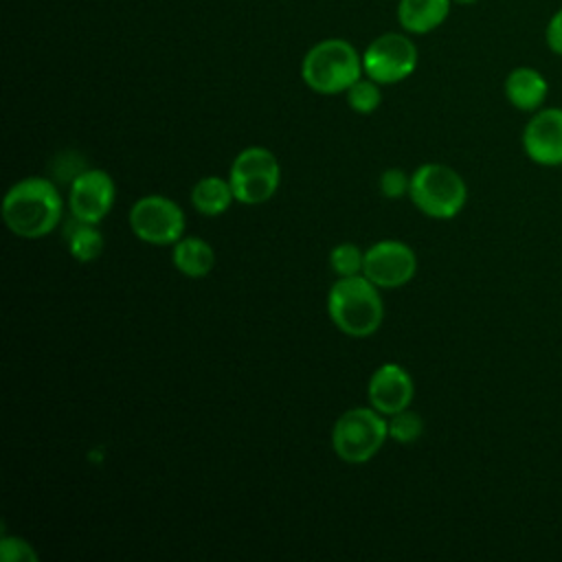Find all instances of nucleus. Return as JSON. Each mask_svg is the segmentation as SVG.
I'll use <instances>...</instances> for the list:
<instances>
[{
  "instance_id": "19",
  "label": "nucleus",
  "mask_w": 562,
  "mask_h": 562,
  "mask_svg": "<svg viewBox=\"0 0 562 562\" xmlns=\"http://www.w3.org/2000/svg\"><path fill=\"white\" fill-rule=\"evenodd\" d=\"M424 432V419L419 413L404 408L395 415H389V437L397 443H413Z\"/></svg>"
},
{
  "instance_id": "2",
  "label": "nucleus",
  "mask_w": 562,
  "mask_h": 562,
  "mask_svg": "<svg viewBox=\"0 0 562 562\" xmlns=\"http://www.w3.org/2000/svg\"><path fill=\"white\" fill-rule=\"evenodd\" d=\"M327 314L331 323L351 338H367L375 334L384 318V305L364 274L338 277L327 292Z\"/></svg>"
},
{
  "instance_id": "13",
  "label": "nucleus",
  "mask_w": 562,
  "mask_h": 562,
  "mask_svg": "<svg viewBox=\"0 0 562 562\" xmlns=\"http://www.w3.org/2000/svg\"><path fill=\"white\" fill-rule=\"evenodd\" d=\"M549 94L544 75L531 66H518L505 77V97L520 112H536Z\"/></svg>"
},
{
  "instance_id": "5",
  "label": "nucleus",
  "mask_w": 562,
  "mask_h": 562,
  "mask_svg": "<svg viewBox=\"0 0 562 562\" xmlns=\"http://www.w3.org/2000/svg\"><path fill=\"white\" fill-rule=\"evenodd\" d=\"M389 435V422L373 406L345 411L331 428V448L345 463H367L375 457Z\"/></svg>"
},
{
  "instance_id": "20",
  "label": "nucleus",
  "mask_w": 562,
  "mask_h": 562,
  "mask_svg": "<svg viewBox=\"0 0 562 562\" xmlns=\"http://www.w3.org/2000/svg\"><path fill=\"white\" fill-rule=\"evenodd\" d=\"M362 263H364V252L356 244L342 241V244L334 246V250L329 252V268L338 277L362 274Z\"/></svg>"
},
{
  "instance_id": "18",
  "label": "nucleus",
  "mask_w": 562,
  "mask_h": 562,
  "mask_svg": "<svg viewBox=\"0 0 562 562\" xmlns=\"http://www.w3.org/2000/svg\"><path fill=\"white\" fill-rule=\"evenodd\" d=\"M347 103L353 112L358 114H371L380 108L382 103V92H380V83L373 81L371 77L367 79H358L349 90H347Z\"/></svg>"
},
{
  "instance_id": "3",
  "label": "nucleus",
  "mask_w": 562,
  "mask_h": 562,
  "mask_svg": "<svg viewBox=\"0 0 562 562\" xmlns=\"http://www.w3.org/2000/svg\"><path fill=\"white\" fill-rule=\"evenodd\" d=\"M362 57L347 40H323L314 44L301 64L303 81L318 94L347 92L362 77Z\"/></svg>"
},
{
  "instance_id": "6",
  "label": "nucleus",
  "mask_w": 562,
  "mask_h": 562,
  "mask_svg": "<svg viewBox=\"0 0 562 562\" xmlns=\"http://www.w3.org/2000/svg\"><path fill=\"white\" fill-rule=\"evenodd\" d=\"M281 180V165L277 156L266 147L241 149L228 171V182L233 187L235 200L241 204H263L268 202Z\"/></svg>"
},
{
  "instance_id": "16",
  "label": "nucleus",
  "mask_w": 562,
  "mask_h": 562,
  "mask_svg": "<svg viewBox=\"0 0 562 562\" xmlns=\"http://www.w3.org/2000/svg\"><path fill=\"white\" fill-rule=\"evenodd\" d=\"M233 200H235V193L231 182L220 176H204L191 189L193 209L209 217H215L228 211Z\"/></svg>"
},
{
  "instance_id": "15",
  "label": "nucleus",
  "mask_w": 562,
  "mask_h": 562,
  "mask_svg": "<svg viewBox=\"0 0 562 562\" xmlns=\"http://www.w3.org/2000/svg\"><path fill=\"white\" fill-rule=\"evenodd\" d=\"M171 261L178 272L191 279L206 277L215 266V250L202 237H180L173 244Z\"/></svg>"
},
{
  "instance_id": "14",
  "label": "nucleus",
  "mask_w": 562,
  "mask_h": 562,
  "mask_svg": "<svg viewBox=\"0 0 562 562\" xmlns=\"http://www.w3.org/2000/svg\"><path fill=\"white\" fill-rule=\"evenodd\" d=\"M452 0H400L397 20L408 33H430L443 24Z\"/></svg>"
},
{
  "instance_id": "17",
  "label": "nucleus",
  "mask_w": 562,
  "mask_h": 562,
  "mask_svg": "<svg viewBox=\"0 0 562 562\" xmlns=\"http://www.w3.org/2000/svg\"><path fill=\"white\" fill-rule=\"evenodd\" d=\"M66 239L70 255L81 263L94 261L103 252V235L97 228V224L79 222L72 217V224H68L66 231Z\"/></svg>"
},
{
  "instance_id": "1",
  "label": "nucleus",
  "mask_w": 562,
  "mask_h": 562,
  "mask_svg": "<svg viewBox=\"0 0 562 562\" xmlns=\"http://www.w3.org/2000/svg\"><path fill=\"white\" fill-rule=\"evenodd\" d=\"M61 213V195L46 178H24L15 182L2 200V220L7 228L24 239L48 235L59 224Z\"/></svg>"
},
{
  "instance_id": "12",
  "label": "nucleus",
  "mask_w": 562,
  "mask_h": 562,
  "mask_svg": "<svg viewBox=\"0 0 562 562\" xmlns=\"http://www.w3.org/2000/svg\"><path fill=\"white\" fill-rule=\"evenodd\" d=\"M413 393H415L413 378L408 375V371L402 364H395V362H386V364L378 367L371 373L369 384H367L369 404L386 417L408 408Z\"/></svg>"
},
{
  "instance_id": "21",
  "label": "nucleus",
  "mask_w": 562,
  "mask_h": 562,
  "mask_svg": "<svg viewBox=\"0 0 562 562\" xmlns=\"http://www.w3.org/2000/svg\"><path fill=\"white\" fill-rule=\"evenodd\" d=\"M378 187H380V193H382L384 198L397 200V198H402L404 193H408L411 176H406L404 169H400V167H391V169H384V171L380 173Z\"/></svg>"
},
{
  "instance_id": "4",
  "label": "nucleus",
  "mask_w": 562,
  "mask_h": 562,
  "mask_svg": "<svg viewBox=\"0 0 562 562\" xmlns=\"http://www.w3.org/2000/svg\"><path fill=\"white\" fill-rule=\"evenodd\" d=\"M408 195L424 215L450 220L465 206L468 187L452 167L426 162L413 171Z\"/></svg>"
},
{
  "instance_id": "8",
  "label": "nucleus",
  "mask_w": 562,
  "mask_h": 562,
  "mask_svg": "<svg viewBox=\"0 0 562 562\" xmlns=\"http://www.w3.org/2000/svg\"><path fill=\"white\" fill-rule=\"evenodd\" d=\"M417 66V48L402 33H384L375 37L362 55L364 75L378 83H397L413 75Z\"/></svg>"
},
{
  "instance_id": "22",
  "label": "nucleus",
  "mask_w": 562,
  "mask_h": 562,
  "mask_svg": "<svg viewBox=\"0 0 562 562\" xmlns=\"http://www.w3.org/2000/svg\"><path fill=\"white\" fill-rule=\"evenodd\" d=\"M0 558L4 562H35L37 560V551L22 538L15 536H2L0 540Z\"/></svg>"
},
{
  "instance_id": "11",
  "label": "nucleus",
  "mask_w": 562,
  "mask_h": 562,
  "mask_svg": "<svg viewBox=\"0 0 562 562\" xmlns=\"http://www.w3.org/2000/svg\"><path fill=\"white\" fill-rule=\"evenodd\" d=\"M522 149L536 165H562V108H540L522 130Z\"/></svg>"
},
{
  "instance_id": "23",
  "label": "nucleus",
  "mask_w": 562,
  "mask_h": 562,
  "mask_svg": "<svg viewBox=\"0 0 562 562\" xmlns=\"http://www.w3.org/2000/svg\"><path fill=\"white\" fill-rule=\"evenodd\" d=\"M544 42L551 53L562 55V7L549 18L544 29Z\"/></svg>"
},
{
  "instance_id": "10",
  "label": "nucleus",
  "mask_w": 562,
  "mask_h": 562,
  "mask_svg": "<svg viewBox=\"0 0 562 562\" xmlns=\"http://www.w3.org/2000/svg\"><path fill=\"white\" fill-rule=\"evenodd\" d=\"M114 180L103 169H83L70 180L68 206L75 220L99 224L114 204Z\"/></svg>"
},
{
  "instance_id": "7",
  "label": "nucleus",
  "mask_w": 562,
  "mask_h": 562,
  "mask_svg": "<svg viewBox=\"0 0 562 562\" xmlns=\"http://www.w3.org/2000/svg\"><path fill=\"white\" fill-rule=\"evenodd\" d=\"M130 228L145 244H176L184 233V213L165 195H145L130 209Z\"/></svg>"
},
{
  "instance_id": "24",
  "label": "nucleus",
  "mask_w": 562,
  "mask_h": 562,
  "mask_svg": "<svg viewBox=\"0 0 562 562\" xmlns=\"http://www.w3.org/2000/svg\"><path fill=\"white\" fill-rule=\"evenodd\" d=\"M454 2H459V4H472V2H476V0H454Z\"/></svg>"
},
{
  "instance_id": "9",
  "label": "nucleus",
  "mask_w": 562,
  "mask_h": 562,
  "mask_svg": "<svg viewBox=\"0 0 562 562\" xmlns=\"http://www.w3.org/2000/svg\"><path fill=\"white\" fill-rule=\"evenodd\" d=\"M417 272V257L413 248L397 239L375 241L364 250L362 274L378 288L406 285Z\"/></svg>"
}]
</instances>
